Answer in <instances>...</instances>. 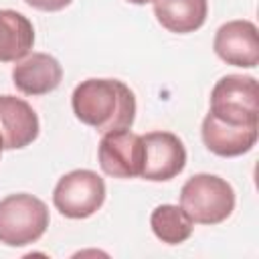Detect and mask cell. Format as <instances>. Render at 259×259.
Returning a JSON list of instances; mask_svg holds the SVG:
<instances>
[{
	"instance_id": "cell-7",
	"label": "cell",
	"mask_w": 259,
	"mask_h": 259,
	"mask_svg": "<svg viewBox=\"0 0 259 259\" xmlns=\"http://www.w3.org/2000/svg\"><path fill=\"white\" fill-rule=\"evenodd\" d=\"M144 138L142 178L162 182L178 176L186 166V150L182 140L172 132H150Z\"/></svg>"
},
{
	"instance_id": "cell-14",
	"label": "cell",
	"mask_w": 259,
	"mask_h": 259,
	"mask_svg": "<svg viewBox=\"0 0 259 259\" xmlns=\"http://www.w3.org/2000/svg\"><path fill=\"white\" fill-rule=\"evenodd\" d=\"M150 227L154 235L166 245H180L184 243L194 229L192 219L176 204H160L152 210Z\"/></svg>"
},
{
	"instance_id": "cell-17",
	"label": "cell",
	"mask_w": 259,
	"mask_h": 259,
	"mask_svg": "<svg viewBox=\"0 0 259 259\" xmlns=\"http://www.w3.org/2000/svg\"><path fill=\"white\" fill-rule=\"evenodd\" d=\"M2 150H4V148H2V140H0V154H2Z\"/></svg>"
},
{
	"instance_id": "cell-1",
	"label": "cell",
	"mask_w": 259,
	"mask_h": 259,
	"mask_svg": "<svg viewBox=\"0 0 259 259\" xmlns=\"http://www.w3.org/2000/svg\"><path fill=\"white\" fill-rule=\"evenodd\" d=\"M71 105L77 119L97 132L132 127L136 117L134 91L119 79H85L73 95Z\"/></svg>"
},
{
	"instance_id": "cell-6",
	"label": "cell",
	"mask_w": 259,
	"mask_h": 259,
	"mask_svg": "<svg viewBox=\"0 0 259 259\" xmlns=\"http://www.w3.org/2000/svg\"><path fill=\"white\" fill-rule=\"evenodd\" d=\"M99 166L107 176L134 178L144 168V138L140 134L123 130L105 132L99 142Z\"/></svg>"
},
{
	"instance_id": "cell-13",
	"label": "cell",
	"mask_w": 259,
	"mask_h": 259,
	"mask_svg": "<svg viewBox=\"0 0 259 259\" xmlns=\"http://www.w3.org/2000/svg\"><path fill=\"white\" fill-rule=\"evenodd\" d=\"M34 45L32 22L10 8L0 10V63H16Z\"/></svg>"
},
{
	"instance_id": "cell-16",
	"label": "cell",
	"mask_w": 259,
	"mask_h": 259,
	"mask_svg": "<svg viewBox=\"0 0 259 259\" xmlns=\"http://www.w3.org/2000/svg\"><path fill=\"white\" fill-rule=\"evenodd\" d=\"M132 4H148V2H154V0H127Z\"/></svg>"
},
{
	"instance_id": "cell-2",
	"label": "cell",
	"mask_w": 259,
	"mask_h": 259,
	"mask_svg": "<svg viewBox=\"0 0 259 259\" xmlns=\"http://www.w3.org/2000/svg\"><path fill=\"white\" fill-rule=\"evenodd\" d=\"M180 206L192 223L219 225L235 208V190L217 174H194L182 184Z\"/></svg>"
},
{
	"instance_id": "cell-5",
	"label": "cell",
	"mask_w": 259,
	"mask_h": 259,
	"mask_svg": "<svg viewBox=\"0 0 259 259\" xmlns=\"http://www.w3.org/2000/svg\"><path fill=\"white\" fill-rule=\"evenodd\" d=\"M105 182L93 170H73L59 178L53 190L55 208L67 219H87L101 208Z\"/></svg>"
},
{
	"instance_id": "cell-3",
	"label": "cell",
	"mask_w": 259,
	"mask_h": 259,
	"mask_svg": "<svg viewBox=\"0 0 259 259\" xmlns=\"http://www.w3.org/2000/svg\"><path fill=\"white\" fill-rule=\"evenodd\" d=\"M49 227L47 204L26 192L8 194L0 200V243L24 247L36 243Z\"/></svg>"
},
{
	"instance_id": "cell-12",
	"label": "cell",
	"mask_w": 259,
	"mask_h": 259,
	"mask_svg": "<svg viewBox=\"0 0 259 259\" xmlns=\"http://www.w3.org/2000/svg\"><path fill=\"white\" fill-rule=\"evenodd\" d=\"M154 14L158 22L176 34L198 30L208 14L206 0H154Z\"/></svg>"
},
{
	"instance_id": "cell-4",
	"label": "cell",
	"mask_w": 259,
	"mask_h": 259,
	"mask_svg": "<svg viewBox=\"0 0 259 259\" xmlns=\"http://www.w3.org/2000/svg\"><path fill=\"white\" fill-rule=\"evenodd\" d=\"M210 115L233 125H259V85L255 77L227 75L210 93Z\"/></svg>"
},
{
	"instance_id": "cell-15",
	"label": "cell",
	"mask_w": 259,
	"mask_h": 259,
	"mask_svg": "<svg viewBox=\"0 0 259 259\" xmlns=\"http://www.w3.org/2000/svg\"><path fill=\"white\" fill-rule=\"evenodd\" d=\"M26 4H30L36 10H45V12H57L63 10L65 6H69L73 0H24Z\"/></svg>"
},
{
	"instance_id": "cell-8",
	"label": "cell",
	"mask_w": 259,
	"mask_h": 259,
	"mask_svg": "<svg viewBox=\"0 0 259 259\" xmlns=\"http://www.w3.org/2000/svg\"><path fill=\"white\" fill-rule=\"evenodd\" d=\"M214 53L235 67H257L259 63V36L251 20H231L214 34Z\"/></svg>"
},
{
	"instance_id": "cell-10",
	"label": "cell",
	"mask_w": 259,
	"mask_h": 259,
	"mask_svg": "<svg viewBox=\"0 0 259 259\" xmlns=\"http://www.w3.org/2000/svg\"><path fill=\"white\" fill-rule=\"evenodd\" d=\"M63 67L47 53H30L16 61L12 69V83L26 95H47L61 85Z\"/></svg>"
},
{
	"instance_id": "cell-9",
	"label": "cell",
	"mask_w": 259,
	"mask_h": 259,
	"mask_svg": "<svg viewBox=\"0 0 259 259\" xmlns=\"http://www.w3.org/2000/svg\"><path fill=\"white\" fill-rule=\"evenodd\" d=\"M38 115L20 97L0 95V140L4 150H20L38 136Z\"/></svg>"
},
{
	"instance_id": "cell-11",
	"label": "cell",
	"mask_w": 259,
	"mask_h": 259,
	"mask_svg": "<svg viewBox=\"0 0 259 259\" xmlns=\"http://www.w3.org/2000/svg\"><path fill=\"white\" fill-rule=\"evenodd\" d=\"M259 125H233L206 113L202 121V142L204 146L223 158H235L247 154L257 142Z\"/></svg>"
}]
</instances>
